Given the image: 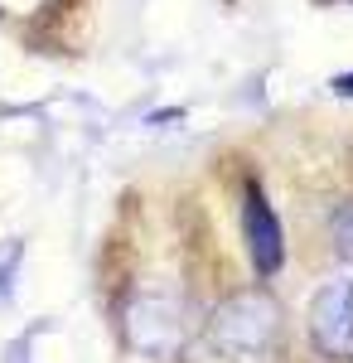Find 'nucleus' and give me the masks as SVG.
<instances>
[{
    "mask_svg": "<svg viewBox=\"0 0 353 363\" xmlns=\"http://www.w3.org/2000/svg\"><path fill=\"white\" fill-rule=\"evenodd\" d=\"M208 349L223 363H262L286 339V315L271 291H237L208 315Z\"/></svg>",
    "mask_w": 353,
    "mask_h": 363,
    "instance_id": "obj_1",
    "label": "nucleus"
},
{
    "mask_svg": "<svg viewBox=\"0 0 353 363\" xmlns=\"http://www.w3.org/2000/svg\"><path fill=\"white\" fill-rule=\"evenodd\" d=\"M121 335H126V344L136 349L140 359L169 363V359H179V349H184V310L164 291H136L121 306Z\"/></svg>",
    "mask_w": 353,
    "mask_h": 363,
    "instance_id": "obj_2",
    "label": "nucleus"
},
{
    "mask_svg": "<svg viewBox=\"0 0 353 363\" xmlns=\"http://www.w3.org/2000/svg\"><path fill=\"white\" fill-rule=\"evenodd\" d=\"M310 335L329 359H353V281H329L315 296Z\"/></svg>",
    "mask_w": 353,
    "mask_h": 363,
    "instance_id": "obj_3",
    "label": "nucleus"
},
{
    "mask_svg": "<svg viewBox=\"0 0 353 363\" xmlns=\"http://www.w3.org/2000/svg\"><path fill=\"white\" fill-rule=\"evenodd\" d=\"M242 233H247V252H252V267L262 272V277H271L276 267H281V223H276L271 203L262 199L257 184H247V203H242Z\"/></svg>",
    "mask_w": 353,
    "mask_h": 363,
    "instance_id": "obj_4",
    "label": "nucleus"
},
{
    "mask_svg": "<svg viewBox=\"0 0 353 363\" xmlns=\"http://www.w3.org/2000/svg\"><path fill=\"white\" fill-rule=\"evenodd\" d=\"M334 238H339V247H344V252H353V203L334 218Z\"/></svg>",
    "mask_w": 353,
    "mask_h": 363,
    "instance_id": "obj_5",
    "label": "nucleus"
},
{
    "mask_svg": "<svg viewBox=\"0 0 353 363\" xmlns=\"http://www.w3.org/2000/svg\"><path fill=\"white\" fill-rule=\"evenodd\" d=\"M339 92H353V78H339Z\"/></svg>",
    "mask_w": 353,
    "mask_h": 363,
    "instance_id": "obj_6",
    "label": "nucleus"
}]
</instances>
